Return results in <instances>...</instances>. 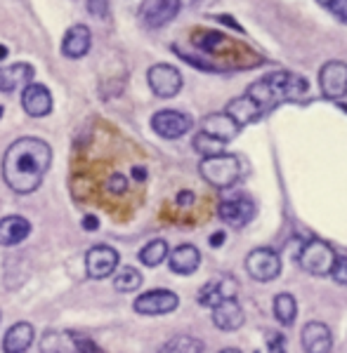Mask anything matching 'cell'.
<instances>
[{"label":"cell","instance_id":"cell-1","mask_svg":"<svg viewBox=\"0 0 347 353\" xmlns=\"http://www.w3.org/2000/svg\"><path fill=\"white\" fill-rule=\"evenodd\" d=\"M53 163V151L43 139L21 137L3 156V176L17 193H33L43 184V176Z\"/></svg>","mask_w":347,"mask_h":353},{"label":"cell","instance_id":"cell-2","mask_svg":"<svg viewBox=\"0 0 347 353\" xmlns=\"http://www.w3.org/2000/svg\"><path fill=\"white\" fill-rule=\"evenodd\" d=\"M305 92H307L305 78L295 76V73L279 71V73H270L263 81L250 85L246 90V97H250L258 104L260 111L267 113L270 109H274L276 104H281V101L300 99Z\"/></svg>","mask_w":347,"mask_h":353},{"label":"cell","instance_id":"cell-3","mask_svg":"<svg viewBox=\"0 0 347 353\" xmlns=\"http://www.w3.org/2000/svg\"><path fill=\"white\" fill-rule=\"evenodd\" d=\"M198 172L215 189H229V186L236 184L238 174H241V163L232 153H220V156L203 158L201 165H198Z\"/></svg>","mask_w":347,"mask_h":353},{"label":"cell","instance_id":"cell-4","mask_svg":"<svg viewBox=\"0 0 347 353\" xmlns=\"http://www.w3.org/2000/svg\"><path fill=\"white\" fill-rule=\"evenodd\" d=\"M335 259H338L335 250L326 241H319V238L307 241L305 248L298 254V264L307 273H312V276H331Z\"/></svg>","mask_w":347,"mask_h":353},{"label":"cell","instance_id":"cell-5","mask_svg":"<svg viewBox=\"0 0 347 353\" xmlns=\"http://www.w3.org/2000/svg\"><path fill=\"white\" fill-rule=\"evenodd\" d=\"M246 271L250 273L253 281L270 283L281 273V259L274 250L270 248H258L246 257Z\"/></svg>","mask_w":347,"mask_h":353},{"label":"cell","instance_id":"cell-6","mask_svg":"<svg viewBox=\"0 0 347 353\" xmlns=\"http://www.w3.org/2000/svg\"><path fill=\"white\" fill-rule=\"evenodd\" d=\"M151 92L161 99H170L182 90V73L170 64H153L147 73Z\"/></svg>","mask_w":347,"mask_h":353},{"label":"cell","instance_id":"cell-7","mask_svg":"<svg viewBox=\"0 0 347 353\" xmlns=\"http://www.w3.org/2000/svg\"><path fill=\"white\" fill-rule=\"evenodd\" d=\"M191 125H194V121H191L187 113L173 111V109L158 111V113H153V118H151L153 132L158 137H163V139H180L182 134L189 132Z\"/></svg>","mask_w":347,"mask_h":353},{"label":"cell","instance_id":"cell-8","mask_svg":"<svg viewBox=\"0 0 347 353\" xmlns=\"http://www.w3.org/2000/svg\"><path fill=\"white\" fill-rule=\"evenodd\" d=\"M180 297L170 290H151L135 299V311L142 316H166L178 309Z\"/></svg>","mask_w":347,"mask_h":353},{"label":"cell","instance_id":"cell-9","mask_svg":"<svg viewBox=\"0 0 347 353\" xmlns=\"http://www.w3.org/2000/svg\"><path fill=\"white\" fill-rule=\"evenodd\" d=\"M319 88L326 99H343L347 94V64L326 61L319 71Z\"/></svg>","mask_w":347,"mask_h":353},{"label":"cell","instance_id":"cell-10","mask_svg":"<svg viewBox=\"0 0 347 353\" xmlns=\"http://www.w3.org/2000/svg\"><path fill=\"white\" fill-rule=\"evenodd\" d=\"M118 266V252L109 245H95L90 248L88 257H85V269H88L90 278H109Z\"/></svg>","mask_w":347,"mask_h":353},{"label":"cell","instance_id":"cell-11","mask_svg":"<svg viewBox=\"0 0 347 353\" xmlns=\"http://www.w3.org/2000/svg\"><path fill=\"white\" fill-rule=\"evenodd\" d=\"M236 290H238L236 278H232V276H218V278L208 281L206 285L201 288V292H198V304L208 306V309H213V306H218L220 301L234 299L236 297Z\"/></svg>","mask_w":347,"mask_h":353},{"label":"cell","instance_id":"cell-12","mask_svg":"<svg viewBox=\"0 0 347 353\" xmlns=\"http://www.w3.org/2000/svg\"><path fill=\"white\" fill-rule=\"evenodd\" d=\"M180 12V0H147L140 10V17L149 28H161L173 21Z\"/></svg>","mask_w":347,"mask_h":353},{"label":"cell","instance_id":"cell-13","mask_svg":"<svg viewBox=\"0 0 347 353\" xmlns=\"http://www.w3.org/2000/svg\"><path fill=\"white\" fill-rule=\"evenodd\" d=\"M300 341H303L305 353H331L333 349V334L326 323L321 321L307 323L303 327V334H300Z\"/></svg>","mask_w":347,"mask_h":353},{"label":"cell","instance_id":"cell-14","mask_svg":"<svg viewBox=\"0 0 347 353\" xmlns=\"http://www.w3.org/2000/svg\"><path fill=\"white\" fill-rule=\"evenodd\" d=\"M255 214V205L250 198L246 196H238V198H229V201L220 203V219L225 224L234 226V229H241L246 226Z\"/></svg>","mask_w":347,"mask_h":353},{"label":"cell","instance_id":"cell-15","mask_svg":"<svg viewBox=\"0 0 347 353\" xmlns=\"http://www.w3.org/2000/svg\"><path fill=\"white\" fill-rule=\"evenodd\" d=\"M21 106H24L28 116L43 118L53 111V94L41 83H28L24 92H21Z\"/></svg>","mask_w":347,"mask_h":353},{"label":"cell","instance_id":"cell-16","mask_svg":"<svg viewBox=\"0 0 347 353\" xmlns=\"http://www.w3.org/2000/svg\"><path fill=\"white\" fill-rule=\"evenodd\" d=\"M246 313H243L241 304L236 299H225L218 306H213V323L215 327L225 330V332H234L243 325Z\"/></svg>","mask_w":347,"mask_h":353},{"label":"cell","instance_id":"cell-17","mask_svg":"<svg viewBox=\"0 0 347 353\" xmlns=\"http://www.w3.org/2000/svg\"><path fill=\"white\" fill-rule=\"evenodd\" d=\"M238 130L241 128H238L227 113H210V116L203 118V123H201V132L213 137V139H218V141H223V144L234 139L238 134Z\"/></svg>","mask_w":347,"mask_h":353},{"label":"cell","instance_id":"cell-18","mask_svg":"<svg viewBox=\"0 0 347 353\" xmlns=\"http://www.w3.org/2000/svg\"><path fill=\"white\" fill-rule=\"evenodd\" d=\"M90 43H93V36H90V28L83 24L71 26L69 31L64 33V41H62V52L69 59H81L83 54H88Z\"/></svg>","mask_w":347,"mask_h":353},{"label":"cell","instance_id":"cell-19","mask_svg":"<svg viewBox=\"0 0 347 353\" xmlns=\"http://www.w3.org/2000/svg\"><path fill=\"white\" fill-rule=\"evenodd\" d=\"M168 259H170V269L175 273H180V276H191V273L201 266V252L189 243L178 245V248L168 254Z\"/></svg>","mask_w":347,"mask_h":353},{"label":"cell","instance_id":"cell-20","mask_svg":"<svg viewBox=\"0 0 347 353\" xmlns=\"http://www.w3.org/2000/svg\"><path fill=\"white\" fill-rule=\"evenodd\" d=\"M28 233H31V224H28V219L19 217V214L0 219V245H5V248L26 241Z\"/></svg>","mask_w":347,"mask_h":353},{"label":"cell","instance_id":"cell-21","mask_svg":"<svg viewBox=\"0 0 347 353\" xmlns=\"http://www.w3.org/2000/svg\"><path fill=\"white\" fill-rule=\"evenodd\" d=\"M227 116L234 121L238 128H243V125H248V123H255L260 116H265L263 111L258 109V104H255L250 97H236V99H232L229 104H227Z\"/></svg>","mask_w":347,"mask_h":353},{"label":"cell","instance_id":"cell-22","mask_svg":"<svg viewBox=\"0 0 347 353\" xmlns=\"http://www.w3.org/2000/svg\"><path fill=\"white\" fill-rule=\"evenodd\" d=\"M33 337H36V332H33L31 323H15L3 339V351L5 353H24L28 346L33 344Z\"/></svg>","mask_w":347,"mask_h":353},{"label":"cell","instance_id":"cell-23","mask_svg":"<svg viewBox=\"0 0 347 353\" xmlns=\"http://www.w3.org/2000/svg\"><path fill=\"white\" fill-rule=\"evenodd\" d=\"M33 78V68L28 64H12L0 68V92H15L19 88H26Z\"/></svg>","mask_w":347,"mask_h":353},{"label":"cell","instance_id":"cell-24","mask_svg":"<svg viewBox=\"0 0 347 353\" xmlns=\"http://www.w3.org/2000/svg\"><path fill=\"white\" fill-rule=\"evenodd\" d=\"M274 316L281 325H293L295 316H298V301H295L293 294L283 292L274 297Z\"/></svg>","mask_w":347,"mask_h":353},{"label":"cell","instance_id":"cell-25","mask_svg":"<svg viewBox=\"0 0 347 353\" xmlns=\"http://www.w3.org/2000/svg\"><path fill=\"white\" fill-rule=\"evenodd\" d=\"M168 243L166 241H151L140 250V261L144 266H158L168 259Z\"/></svg>","mask_w":347,"mask_h":353},{"label":"cell","instance_id":"cell-26","mask_svg":"<svg viewBox=\"0 0 347 353\" xmlns=\"http://www.w3.org/2000/svg\"><path fill=\"white\" fill-rule=\"evenodd\" d=\"M158 353H203V341L189 337V334H182V337H175L168 344H163Z\"/></svg>","mask_w":347,"mask_h":353},{"label":"cell","instance_id":"cell-27","mask_svg":"<svg viewBox=\"0 0 347 353\" xmlns=\"http://www.w3.org/2000/svg\"><path fill=\"white\" fill-rule=\"evenodd\" d=\"M140 285H142V273L138 269H133V266H123L113 276V288L118 292H135V290H140Z\"/></svg>","mask_w":347,"mask_h":353},{"label":"cell","instance_id":"cell-28","mask_svg":"<svg viewBox=\"0 0 347 353\" xmlns=\"http://www.w3.org/2000/svg\"><path fill=\"white\" fill-rule=\"evenodd\" d=\"M194 149L201 153L203 158H210V156H220V153H225V144L218 139H213V137L198 132L196 139H194Z\"/></svg>","mask_w":347,"mask_h":353},{"label":"cell","instance_id":"cell-29","mask_svg":"<svg viewBox=\"0 0 347 353\" xmlns=\"http://www.w3.org/2000/svg\"><path fill=\"white\" fill-rule=\"evenodd\" d=\"M283 344H286L283 334H279V332H267L263 349L255 351V353H286V349H283Z\"/></svg>","mask_w":347,"mask_h":353},{"label":"cell","instance_id":"cell-30","mask_svg":"<svg viewBox=\"0 0 347 353\" xmlns=\"http://www.w3.org/2000/svg\"><path fill=\"white\" fill-rule=\"evenodd\" d=\"M106 191H109L111 196H123V193L128 191V176L121 172L109 174V179H106Z\"/></svg>","mask_w":347,"mask_h":353},{"label":"cell","instance_id":"cell-31","mask_svg":"<svg viewBox=\"0 0 347 353\" xmlns=\"http://www.w3.org/2000/svg\"><path fill=\"white\" fill-rule=\"evenodd\" d=\"M331 276H333L338 283H343V285H347V257H338V259H335V266H333Z\"/></svg>","mask_w":347,"mask_h":353},{"label":"cell","instance_id":"cell-32","mask_svg":"<svg viewBox=\"0 0 347 353\" xmlns=\"http://www.w3.org/2000/svg\"><path fill=\"white\" fill-rule=\"evenodd\" d=\"M76 339V351L78 353H102V349L88 337H73Z\"/></svg>","mask_w":347,"mask_h":353},{"label":"cell","instance_id":"cell-33","mask_svg":"<svg viewBox=\"0 0 347 353\" xmlns=\"http://www.w3.org/2000/svg\"><path fill=\"white\" fill-rule=\"evenodd\" d=\"M88 12L95 17H106V12H109V3H106V0H88Z\"/></svg>","mask_w":347,"mask_h":353},{"label":"cell","instance_id":"cell-34","mask_svg":"<svg viewBox=\"0 0 347 353\" xmlns=\"http://www.w3.org/2000/svg\"><path fill=\"white\" fill-rule=\"evenodd\" d=\"M328 8L333 10V14H338L340 19L347 21V0H331V3H328Z\"/></svg>","mask_w":347,"mask_h":353},{"label":"cell","instance_id":"cell-35","mask_svg":"<svg viewBox=\"0 0 347 353\" xmlns=\"http://www.w3.org/2000/svg\"><path fill=\"white\" fill-rule=\"evenodd\" d=\"M83 229L85 231H97L100 229V219L95 214H85L83 217Z\"/></svg>","mask_w":347,"mask_h":353},{"label":"cell","instance_id":"cell-36","mask_svg":"<svg viewBox=\"0 0 347 353\" xmlns=\"http://www.w3.org/2000/svg\"><path fill=\"white\" fill-rule=\"evenodd\" d=\"M191 203H194V193L191 191H182L178 196V205H182V208H187V205H191Z\"/></svg>","mask_w":347,"mask_h":353},{"label":"cell","instance_id":"cell-37","mask_svg":"<svg viewBox=\"0 0 347 353\" xmlns=\"http://www.w3.org/2000/svg\"><path fill=\"white\" fill-rule=\"evenodd\" d=\"M133 176L138 181H144L147 179V168H142V165H135V168H133Z\"/></svg>","mask_w":347,"mask_h":353},{"label":"cell","instance_id":"cell-38","mask_svg":"<svg viewBox=\"0 0 347 353\" xmlns=\"http://www.w3.org/2000/svg\"><path fill=\"white\" fill-rule=\"evenodd\" d=\"M225 243V233H215V236H210V245L213 248H218V245H223Z\"/></svg>","mask_w":347,"mask_h":353},{"label":"cell","instance_id":"cell-39","mask_svg":"<svg viewBox=\"0 0 347 353\" xmlns=\"http://www.w3.org/2000/svg\"><path fill=\"white\" fill-rule=\"evenodd\" d=\"M5 57H8V48H5V45H0V59H5Z\"/></svg>","mask_w":347,"mask_h":353},{"label":"cell","instance_id":"cell-40","mask_svg":"<svg viewBox=\"0 0 347 353\" xmlns=\"http://www.w3.org/2000/svg\"><path fill=\"white\" fill-rule=\"evenodd\" d=\"M220 353H241L238 349H225V351H220Z\"/></svg>","mask_w":347,"mask_h":353},{"label":"cell","instance_id":"cell-41","mask_svg":"<svg viewBox=\"0 0 347 353\" xmlns=\"http://www.w3.org/2000/svg\"><path fill=\"white\" fill-rule=\"evenodd\" d=\"M0 118H3V106H0Z\"/></svg>","mask_w":347,"mask_h":353},{"label":"cell","instance_id":"cell-42","mask_svg":"<svg viewBox=\"0 0 347 353\" xmlns=\"http://www.w3.org/2000/svg\"><path fill=\"white\" fill-rule=\"evenodd\" d=\"M0 318H3V313H0Z\"/></svg>","mask_w":347,"mask_h":353},{"label":"cell","instance_id":"cell-43","mask_svg":"<svg viewBox=\"0 0 347 353\" xmlns=\"http://www.w3.org/2000/svg\"><path fill=\"white\" fill-rule=\"evenodd\" d=\"M345 97H347V94H345Z\"/></svg>","mask_w":347,"mask_h":353}]
</instances>
